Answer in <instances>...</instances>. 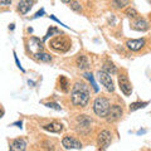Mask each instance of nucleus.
I'll list each match as a JSON object with an SVG mask.
<instances>
[{
    "label": "nucleus",
    "instance_id": "nucleus-1",
    "mask_svg": "<svg viewBox=\"0 0 151 151\" xmlns=\"http://www.w3.org/2000/svg\"><path fill=\"white\" fill-rule=\"evenodd\" d=\"M70 101L76 107H86L89 102V88L86 83L76 82L70 91Z\"/></svg>",
    "mask_w": 151,
    "mask_h": 151
},
{
    "label": "nucleus",
    "instance_id": "nucleus-2",
    "mask_svg": "<svg viewBox=\"0 0 151 151\" xmlns=\"http://www.w3.org/2000/svg\"><path fill=\"white\" fill-rule=\"evenodd\" d=\"M70 45H72V42H70L69 38L65 34H63V33L53 37L48 43L49 48L54 52H58V53H67L70 49Z\"/></svg>",
    "mask_w": 151,
    "mask_h": 151
},
{
    "label": "nucleus",
    "instance_id": "nucleus-3",
    "mask_svg": "<svg viewBox=\"0 0 151 151\" xmlns=\"http://www.w3.org/2000/svg\"><path fill=\"white\" fill-rule=\"evenodd\" d=\"M110 107L111 103L106 97H97L93 102V111L101 119H106L107 113L110 111Z\"/></svg>",
    "mask_w": 151,
    "mask_h": 151
},
{
    "label": "nucleus",
    "instance_id": "nucleus-4",
    "mask_svg": "<svg viewBox=\"0 0 151 151\" xmlns=\"http://www.w3.org/2000/svg\"><path fill=\"white\" fill-rule=\"evenodd\" d=\"M97 78L98 81L101 82V84L103 87H105V89L107 92H113L115 91V84H113V81H112V77L110 73L105 72V70H98L97 72Z\"/></svg>",
    "mask_w": 151,
    "mask_h": 151
},
{
    "label": "nucleus",
    "instance_id": "nucleus-5",
    "mask_svg": "<svg viewBox=\"0 0 151 151\" xmlns=\"http://www.w3.org/2000/svg\"><path fill=\"white\" fill-rule=\"evenodd\" d=\"M112 134L108 130H102L97 136V146L98 150H106L111 145Z\"/></svg>",
    "mask_w": 151,
    "mask_h": 151
},
{
    "label": "nucleus",
    "instance_id": "nucleus-6",
    "mask_svg": "<svg viewBox=\"0 0 151 151\" xmlns=\"http://www.w3.org/2000/svg\"><path fill=\"white\" fill-rule=\"evenodd\" d=\"M119 87L121 89V92L125 96H131L132 93V84L130 82L129 77L126 73H120L119 74Z\"/></svg>",
    "mask_w": 151,
    "mask_h": 151
},
{
    "label": "nucleus",
    "instance_id": "nucleus-7",
    "mask_svg": "<svg viewBox=\"0 0 151 151\" xmlns=\"http://www.w3.org/2000/svg\"><path fill=\"white\" fill-rule=\"evenodd\" d=\"M62 146L65 150H81L83 147L81 141H78L77 139L72 137V136H68V135L62 139Z\"/></svg>",
    "mask_w": 151,
    "mask_h": 151
},
{
    "label": "nucleus",
    "instance_id": "nucleus-8",
    "mask_svg": "<svg viewBox=\"0 0 151 151\" xmlns=\"http://www.w3.org/2000/svg\"><path fill=\"white\" fill-rule=\"evenodd\" d=\"M122 113H124V110H122V107L120 105H112L106 116V120L108 122H116L122 117Z\"/></svg>",
    "mask_w": 151,
    "mask_h": 151
},
{
    "label": "nucleus",
    "instance_id": "nucleus-9",
    "mask_svg": "<svg viewBox=\"0 0 151 151\" xmlns=\"http://www.w3.org/2000/svg\"><path fill=\"white\" fill-rule=\"evenodd\" d=\"M77 122H78V127H79L78 131L82 132V134H87V132L91 130L92 120L89 119L87 115H79L77 119Z\"/></svg>",
    "mask_w": 151,
    "mask_h": 151
},
{
    "label": "nucleus",
    "instance_id": "nucleus-10",
    "mask_svg": "<svg viewBox=\"0 0 151 151\" xmlns=\"http://www.w3.org/2000/svg\"><path fill=\"white\" fill-rule=\"evenodd\" d=\"M28 43H29L28 47H29V50L32 52V54H35V53H38V52H43V48H44L43 40L38 39V38H35V37H32Z\"/></svg>",
    "mask_w": 151,
    "mask_h": 151
},
{
    "label": "nucleus",
    "instance_id": "nucleus-11",
    "mask_svg": "<svg viewBox=\"0 0 151 151\" xmlns=\"http://www.w3.org/2000/svg\"><path fill=\"white\" fill-rule=\"evenodd\" d=\"M9 149L13 151H24L27 149V142L24 139H15L9 142Z\"/></svg>",
    "mask_w": 151,
    "mask_h": 151
},
{
    "label": "nucleus",
    "instance_id": "nucleus-12",
    "mask_svg": "<svg viewBox=\"0 0 151 151\" xmlns=\"http://www.w3.org/2000/svg\"><path fill=\"white\" fill-rule=\"evenodd\" d=\"M34 5V0H20L18 4V12L25 15V14L29 13V10Z\"/></svg>",
    "mask_w": 151,
    "mask_h": 151
},
{
    "label": "nucleus",
    "instance_id": "nucleus-13",
    "mask_svg": "<svg viewBox=\"0 0 151 151\" xmlns=\"http://www.w3.org/2000/svg\"><path fill=\"white\" fill-rule=\"evenodd\" d=\"M145 45V39H131L126 42V47L132 52H137L142 49Z\"/></svg>",
    "mask_w": 151,
    "mask_h": 151
},
{
    "label": "nucleus",
    "instance_id": "nucleus-14",
    "mask_svg": "<svg viewBox=\"0 0 151 151\" xmlns=\"http://www.w3.org/2000/svg\"><path fill=\"white\" fill-rule=\"evenodd\" d=\"M150 28L149 25V23L145 20L144 18H136L135 19V22L132 23V29H135V30H139V32H146Z\"/></svg>",
    "mask_w": 151,
    "mask_h": 151
},
{
    "label": "nucleus",
    "instance_id": "nucleus-15",
    "mask_svg": "<svg viewBox=\"0 0 151 151\" xmlns=\"http://www.w3.org/2000/svg\"><path fill=\"white\" fill-rule=\"evenodd\" d=\"M76 64L77 67L82 70H86V69H89L91 68V63H89V59L87 55L84 54H79L77 58H76Z\"/></svg>",
    "mask_w": 151,
    "mask_h": 151
},
{
    "label": "nucleus",
    "instance_id": "nucleus-16",
    "mask_svg": "<svg viewBox=\"0 0 151 151\" xmlns=\"http://www.w3.org/2000/svg\"><path fill=\"white\" fill-rule=\"evenodd\" d=\"M43 129L48 132H53V134H59V132L63 131V125L59 124V122H50V124H47L43 126Z\"/></svg>",
    "mask_w": 151,
    "mask_h": 151
},
{
    "label": "nucleus",
    "instance_id": "nucleus-17",
    "mask_svg": "<svg viewBox=\"0 0 151 151\" xmlns=\"http://www.w3.org/2000/svg\"><path fill=\"white\" fill-rule=\"evenodd\" d=\"M33 57L39 60V62H43V63H50L52 60H53V58H52V55L48 54V53H44V52H38V53L33 54Z\"/></svg>",
    "mask_w": 151,
    "mask_h": 151
},
{
    "label": "nucleus",
    "instance_id": "nucleus-18",
    "mask_svg": "<svg viewBox=\"0 0 151 151\" xmlns=\"http://www.w3.org/2000/svg\"><path fill=\"white\" fill-rule=\"evenodd\" d=\"M59 88L62 89L63 92H68V89L70 88V83L65 76H60L59 77Z\"/></svg>",
    "mask_w": 151,
    "mask_h": 151
},
{
    "label": "nucleus",
    "instance_id": "nucleus-19",
    "mask_svg": "<svg viewBox=\"0 0 151 151\" xmlns=\"http://www.w3.org/2000/svg\"><path fill=\"white\" fill-rule=\"evenodd\" d=\"M147 105H149V102H147V101H145V102H141V101L134 102V103H131V105H130V111H131V112L137 111V110H140V108L146 107Z\"/></svg>",
    "mask_w": 151,
    "mask_h": 151
},
{
    "label": "nucleus",
    "instance_id": "nucleus-20",
    "mask_svg": "<svg viewBox=\"0 0 151 151\" xmlns=\"http://www.w3.org/2000/svg\"><path fill=\"white\" fill-rule=\"evenodd\" d=\"M103 70H105V72H107V73H110L111 76L117 73V68H116V65L113 64L112 62H106V63H105V65H103Z\"/></svg>",
    "mask_w": 151,
    "mask_h": 151
},
{
    "label": "nucleus",
    "instance_id": "nucleus-21",
    "mask_svg": "<svg viewBox=\"0 0 151 151\" xmlns=\"http://www.w3.org/2000/svg\"><path fill=\"white\" fill-rule=\"evenodd\" d=\"M58 34H60V30L58 29V28H55V27H52V28H49V29H48V32H47L45 37L43 38V42L48 40L50 37H53V35H58Z\"/></svg>",
    "mask_w": 151,
    "mask_h": 151
},
{
    "label": "nucleus",
    "instance_id": "nucleus-22",
    "mask_svg": "<svg viewBox=\"0 0 151 151\" xmlns=\"http://www.w3.org/2000/svg\"><path fill=\"white\" fill-rule=\"evenodd\" d=\"M112 3H113V6L116 9H124L129 5L130 0H112Z\"/></svg>",
    "mask_w": 151,
    "mask_h": 151
},
{
    "label": "nucleus",
    "instance_id": "nucleus-23",
    "mask_svg": "<svg viewBox=\"0 0 151 151\" xmlns=\"http://www.w3.org/2000/svg\"><path fill=\"white\" fill-rule=\"evenodd\" d=\"M125 14L129 18H131V19H136V18H139V13H137V10H136L135 8H126V10H125Z\"/></svg>",
    "mask_w": 151,
    "mask_h": 151
},
{
    "label": "nucleus",
    "instance_id": "nucleus-24",
    "mask_svg": "<svg viewBox=\"0 0 151 151\" xmlns=\"http://www.w3.org/2000/svg\"><path fill=\"white\" fill-rule=\"evenodd\" d=\"M69 8L72 9L73 12H76V13H81L82 12V5H81V3H79V1H77V0L70 1L69 3Z\"/></svg>",
    "mask_w": 151,
    "mask_h": 151
},
{
    "label": "nucleus",
    "instance_id": "nucleus-25",
    "mask_svg": "<svg viewBox=\"0 0 151 151\" xmlns=\"http://www.w3.org/2000/svg\"><path fill=\"white\" fill-rule=\"evenodd\" d=\"M84 78L88 79L89 83L92 84V87H93V91L94 92H98V87H97V84H96V81H94V78H93V74L92 73H84Z\"/></svg>",
    "mask_w": 151,
    "mask_h": 151
},
{
    "label": "nucleus",
    "instance_id": "nucleus-26",
    "mask_svg": "<svg viewBox=\"0 0 151 151\" xmlns=\"http://www.w3.org/2000/svg\"><path fill=\"white\" fill-rule=\"evenodd\" d=\"M45 106H47V107H49V108H53V110H55V111H60V106L58 105V103H54V102H47V103H45Z\"/></svg>",
    "mask_w": 151,
    "mask_h": 151
},
{
    "label": "nucleus",
    "instance_id": "nucleus-27",
    "mask_svg": "<svg viewBox=\"0 0 151 151\" xmlns=\"http://www.w3.org/2000/svg\"><path fill=\"white\" fill-rule=\"evenodd\" d=\"M14 59H15V63H17V65H18V68L20 69L22 72H25L24 68H23L22 65H20V62H19V59H18V57H17V54H15V52H14Z\"/></svg>",
    "mask_w": 151,
    "mask_h": 151
},
{
    "label": "nucleus",
    "instance_id": "nucleus-28",
    "mask_svg": "<svg viewBox=\"0 0 151 151\" xmlns=\"http://www.w3.org/2000/svg\"><path fill=\"white\" fill-rule=\"evenodd\" d=\"M44 14H45V10H44V9H40L39 12H37V13H35V15L33 17V19H35V18H39V17H43Z\"/></svg>",
    "mask_w": 151,
    "mask_h": 151
},
{
    "label": "nucleus",
    "instance_id": "nucleus-29",
    "mask_svg": "<svg viewBox=\"0 0 151 151\" xmlns=\"http://www.w3.org/2000/svg\"><path fill=\"white\" fill-rule=\"evenodd\" d=\"M13 0H0V5H4V6H6V5H10Z\"/></svg>",
    "mask_w": 151,
    "mask_h": 151
},
{
    "label": "nucleus",
    "instance_id": "nucleus-30",
    "mask_svg": "<svg viewBox=\"0 0 151 151\" xmlns=\"http://www.w3.org/2000/svg\"><path fill=\"white\" fill-rule=\"evenodd\" d=\"M3 116H4V110H3L1 107H0V119H1Z\"/></svg>",
    "mask_w": 151,
    "mask_h": 151
},
{
    "label": "nucleus",
    "instance_id": "nucleus-31",
    "mask_svg": "<svg viewBox=\"0 0 151 151\" xmlns=\"http://www.w3.org/2000/svg\"><path fill=\"white\" fill-rule=\"evenodd\" d=\"M13 126H19V127H20L22 126V122H15V124H13Z\"/></svg>",
    "mask_w": 151,
    "mask_h": 151
},
{
    "label": "nucleus",
    "instance_id": "nucleus-32",
    "mask_svg": "<svg viewBox=\"0 0 151 151\" xmlns=\"http://www.w3.org/2000/svg\"><path fill=\"white\" fill-rule=\"evenodd\" d=\"M60 1H63V3H65V4H68V3H70V0H60Z\"/></svg>",
    "mask_w": 151,
    "mask_h": 151
},
{
    "label": "nucleus",
    "instance_id": "nucleus-33",
    "mask_svg": "<svg viewBox=\"0 0 151 151\" xmlns=\"http://www.w3.org/2000/svg\"><path fill=\"white\" fill-rule=\"evenodd\" d=\"M147 1H149V3H150V4H151V0H147Z\"/></svg>",
    "mask_w": 151,
    "mask_h": 151
}]
</instances>
